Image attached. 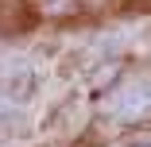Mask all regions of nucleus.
Segmentation results:
<instances>
[{
  "instance_id": "f03ea898",
  "label": "nucleus",
  "mask_w": 151,
  "mask_h": 147,
  "mask_svg": "<svg viewBox=\"0 0 151 147\" xmlns=\"http://www.w3.org/2000/svg\"><path fill=\"white\" fill-rule=\"evenodd\" d=\"M4 74H8V54L0 50V77H4Z\"/></svg>"
},
{
  "instance_id": "f257e3e1",
  "label": "nucleus",
  "mask_w": 151,
  "mask_h": 147,
  "mask_svg": "<svg viewBox=\"0 0 151 147\" xmlns=\"http://www.w3.org/2000/svg\"><path fill=\"white\" fill-rule=\"evenodd\" d=\"M109 105H112V112L120 116V120H139V116L151 112V85L136 81V85H128V89H120Z\"/></svg>"
}]
</instances>
